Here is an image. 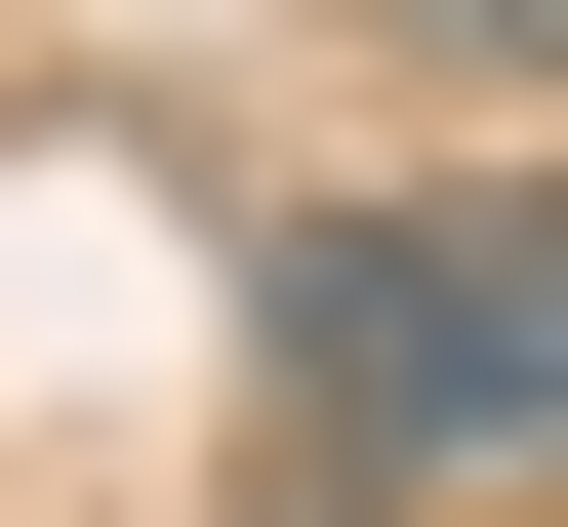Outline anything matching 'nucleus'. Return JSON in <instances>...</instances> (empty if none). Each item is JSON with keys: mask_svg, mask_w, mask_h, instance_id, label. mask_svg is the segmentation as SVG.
Wrapping results in <instances>:
<instances>
[{"mask_svg": "<svg viewBox=\"0 0 568 527\" xmlns=\"http://www.w3.org/2000/svg\"><path fill=\"white\" fill-rule=\"evenodd\" d=\"M284 325V446H366V487H568V163H325L244 244Z\"/></svg>", "mask_w": 568, "mask_h": 527, "instance_id": "f257e3e1", "label": "nucleus"}, {"mask_svg": "<svg viewBox=\"0 0 568 527\" xmlns=\"http://www.w3.org/2000/svg\"><path fill=\"white\" fill-rule=\"evenodd\" d=\"M244 527H447V487H366V446H244Z\"/></svg>", "mask_w": 568, "mask_h": 527, "instance_id": "f03ea898", "label": "nucleus"}, {"mask_svg": "<svg viewBox=\"0 0 568 527\" xmlns=\"http://www.w3.org/2000/svg\"><path fill=\"white\" fill-rule=\"evenodd\" d=\"M406 41H447V82H568V0H406Z\"/></svg>", "mask_w": 568, "mask_h": 527, "instance_id": "7ed1b4c3", "label": "nucleus"}]
</instances>
